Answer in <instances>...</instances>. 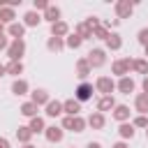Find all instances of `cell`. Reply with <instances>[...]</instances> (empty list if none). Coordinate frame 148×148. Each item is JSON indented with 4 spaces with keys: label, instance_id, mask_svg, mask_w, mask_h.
<instances>
[{
    "label": "cell",
    "instance_id": "cell-13",
    "mask_svg": "<svg viewBox=\"0 0 148 148\" xmlns=\"http://www.w3.org/2000/svg\"><path fill=\"white\" fill-rule=\"evenodd\" d=\"M113 118H116V120H120V123H125V120L130 118V109H127L125 104H118V106H116V111H113Z\"/></svg>",
    "mask_w": 148,
    "mask_h": 148
},
{
    "label": "cell",
    "instance_id": "cell-21",
    "mask_svg": "<svg viewBox=\"0 0 148 148\" xmlns=\"http://www.w3.org/2000/svg\"><path fill=\"white\" fill-rule=\"evenodd\" d=\"M116 9H118L120 16H130V14H132V5H130V2H118Z\"/></svg>",
    "mask_w": 148,
    "mask_h": 148
},
{
    "label": "cell",
    "instance_id": "cell-10",
    "mask_svg": "<svg viewBox=\"0 0 148 148\" xmlns=\"http://www.w3.org/2000/svg\"><path fill=\"white\" fill-rule=\"evenodd\" d=\"M118 90H120V92H125V95H130V92L134 90V81H132V79H127V76H123V79L118 81Z\"/></svg>",
    "mask_w": 148,
    "mask_h": 148
},
{
    "label": "cell",
    "instance_id": "cell-46",
    "mask_svg": "<svg viewBox=\"0 0 148 148\" xmlns=\"http://www.w3.org/2000/svg\"><path fill=\"white\" fill-rule=\"evenodd\" d=\"M0 37H2V25H0Z\"/></svg>",
    "mask_w": 148,
    "mask_h": 148
},
{
    "label": "cell",
    "instance_id": "cell-7",
    "mask_svg": "<svg viewBox=\"0 0 148 148\" xmlns=\"http://www.w3.org/2000/svg\"><path fill=\"white\" fill-rule=\"evenodd\" d=\"M44 134H46V139H49L51 143H58V141L62 139V130H60V127H56V125H53V127H46V130H44Z\"/></svg>",
    "mask_w": 148,
    "mask_h": 148
},
{
    "label": "cell",
    "instance_id": "cell-20",
    "mask_svg": "<svg viewBox=\"0 0 148 148\" xmlns=\"http://www.w3.org/2000/svg\"><path fill=\"white\" fill-rule=\"evenodd\" d=\"M16 136H18V141L28 143V139L32 136V132H30V127H18V130H16Z\"/></svg>",
    "mask_w": 148,
    "mask_h": 148
},
{
    "label": "cell",
    "instance_id": "cell-9",
    "mask_svg": "<svg viewBox=\"0 0 148 148\" xmlns=\"http://www.w3.org/2000/svg\"><path fill=\"white\" fill-rule=\"evenodd\" d=\"M116 106V102H113V97L111 95H104L99 102H97V111L102 113V111H109V109H113Z\"/></svg>",
    "mask_w": 148,
    "mask_h": 148
},
{
    "label": "cell",
    "instance_id": "cell-18",
    "mask_svg": "<svg viewBox=\"0 0 148 148\" xmlns=\"http://www.w3.org/2000/svg\"><path fill=\"white\" fill-rule=\"evenodd\" d=\"M51 32H53V37H60V35H67V23H62V21H58V23H53V28H51Z\"/></svg>",
    "mask_w": 148,
    "mask_h": 148
},
{
    "label": "cell",
    "instance_id": "cell-11",
    "mask_svg": "<svg viewBox=\"0 0 148 148\" xmlns=\"http://www.w3.org/2000/svg\"><path fill=\"white\" fill-rule=\"evenodd\" d=\"M32 104H37V106H39V104H49V92L42 90V88L35 90V92H32Z\"/></svg>",
    "mask_w": 148,
    "mask_h": 148
},
{
    "label": "cell",
    "instance_id": "cell-44",
    "mask_svg": "<svg viewBox=\"0 0 148 148\" xmlns=\"http://www.w3.org/2000/svg\"><path fill=\"white\" fill-rule=\"evenodd\" d=\"M5 72H7V67H2V65H0V76H2Z\"/></svg>",
    "mask_w": 148,
    "mask_h": 148
},
{
    "label": "cell",
    "instance_id": "cell-35",
    "mask_svg": "<svg viewBox=\"0 0 148 148\" xmlns=\"http://www.w3.org/2000/svg\"><path fill=\"white\" fill-rule=\"evenodd\" d=\"M139 42H141L143 46H148V28H143V30H139Z\"/></svg>",
    "mask_w": 148,
    "mask_h": 148
},
{
    "label": "cell",
    "instance_id": "cell-43",
    "mask_svg": "<svg viewBox=\"0 0 148 148\" xmlns=\"http://www.w3.org/2000/svg\"><path fill=\"white\" fill-rule=\"evenodd\" d=\"M113 148H127V146H125V143H123V141H118V143H116V146H113Z\"/></svg>",
    "mask_w": 148,
    "mask_h": 148
},
{
    "label": "cell",
    "instance_id": "cell-45",
    "mask_svg": "<svg viewBox=\"0 0 148 148\" xmlns=\"http://www.w3.org/2000/svg\"><path fill=\"white\" fill-rule=\"evenodd\" d=\"M25 148H32V146H30V143H25Z\"/></svg>",
    "mask_w": 148,
    "mask_h": 148
},
{
    "label": "cell",
    "instance_id": "cell-48",
    "mask_svg": "<svg viewBox=\"0 0 148 148\" xmlns=\"http://www.w3.org/2000/svg\"><path fill=\"white\" fill-rule=\"evenodd\" d=\"M146 134H148V130H146Z\"/></svg>",
    "mask_w": 148,
    "mask_h": 148
},
{
    "label": "cell",
    "instance_id": "cell-14",
    "mask_svg": "<svg viewBox=\"0 0 148 148\" xmlns=\"http://www.w3.org/2000/svg\"><path fill=\"white\" fill-rule=\"evenodd\" d=\"M88 125H90V127H95V130H102V127H104V116H102L99 111H97V113H92V116L88 118Z\"/></svg>",
    "mask_w": 148,
    "mask_h": 148
},
{
    "label": "cell",
    "instance_id": "cell-38",
    "mask_svg": "<svg viewBox=\"0 0 148 148\" xmlns=\"http://www.w3.org/2000/svg\"><path fill=\"white\" fill-rule=\"evenodd\" d=\"M44 7H49L44 0H35V9H44Z\"/></svg>",
    "mask_w": 148,
    "mask_h": 148
},
{
    "label": "cell",
    "instance_id": "cell-28",
    "mask_svg": "<svg viewBox=\"0 0 148 148\" xmlns=\"http://www.w3.org/2000/svg\"><path fill=\"white\" fill-rule=\"evenodd\" d=\"M106 44H109V49H120V37L118 35H109L106 37Z\"/></svg>",
    "mask_w": 148,
    "mask_h": 148
},
{
    "label": "cell",
    "instance_id": "cell-32",
    "mask_svg": "<svg viewBox=\"0 0 148 148\" xmlns=\"http://www.w3.org/2000/svg\"><path fill=\"white\" fill-rule=\"evenodd\" d=\"M62 127L74 132V116H65V118H62Z\"/></svg>",
    "mask_w": 148,
    "mask_h": 148
},
{
    "label": "cell",
    "instance_id": "cell-27",
    "mask_svg": "<svg viewBox=\"0 0 148 148\" xmlns=\"http://www.w3.org/2000/svg\"><path fill=\"white\" fill-rule=\"evenodd\" d=\"M9 32H12L16 39H21V37H23V25H18V23H12V25H9Z\"/></svg>",
    "mask_w": 148,
    "mask_h": 148
},
{
    "label": "cell",
    "instance_id": "cell-6",
    "mask_svg": "<svg viewBox=\"0 0 148 148\" xmlns=\"http://www.w3.org/2000/svg\"><path fill=\"white\" fill-rule=\"evenodd\" d=\"M130 67H132V60H130V58H125V60H118V62H113V74H118V76H125Z\"/></svg>",
    "mask_w": 148,
    "mask_h": 148
},
{
    "label": "cell",
    "instance_id": "cell-5",
    "mask_svg": "<svg viewBox=\"0 0 148 148\" xmlns=\"http://www.w3.org/2000/svg\"><path fill=\"white\" fill-rule=\"evenodd\" d=\"M62 111H65L67 116H79V111H81V102H76V99H67V102H62Z\"/></svg>",
    "mask_w": 148,
    "mask_h": 148
},
{
    "label": "cell",
    "instance_id": "cell-41",
    "mask_svg": "<svg viewBox=\"0 0 148 148\" xmlns=\"http://www.w3.org/2000/svg\"><path fill=\"white\" fill-rule=\"evenodd\" d=\"M143 92H146V95H148V76H146V79H143Z\"/></svg>",
    "mask_w": 148,
    "mask_h": 148
},
{
    "label": "cell",
    "instance_id": "cell-40",
    "mask_svg": "<svg viewBox=\"0 0 148 148\" xmlns=\"http://www.w3.org/2000/svg\"><path fill=\"white\" fill-rule=\"evenodd\" d=\"M86 148H102V146H99V143H97V141H90V143H88V146H86Z\"/></svg>",
    "mask_w": 148,
    "mask_h": 148
},
{
    "label": "cell",
    "instance_id": "cell-39",
    "mask_svg": "<svg viewBox=\"0 0 148 148\" xmlns=\"http://www.w3.org/2000/svg\"><path fill=\"white\" fill-rule=\"evenodd\" d=\"M0 148H9V141H7V139H2V136H0Z\"/></svg>",
    "mask_w": 148,
    "mask_h": 148
},
{
    "label": "cell",
    "instance_id": "cell-22",
    "mask_svg": "<svg viewBox=\"0 0 148 148\" xmlns=\"http://www.w3.org/2000/svg\"><path fill=\"white\" fill-rule=\"evenodd\" d=\"M132 67H134L139 74H148V62H146V60H132Z\"/></svg>",
    "mask_w": 148,
    "mask_h": 148
},
{
    "label": "cell",
    "instance_id": "cell-47",
    "mask_svg": "<svg viewBox=\"0 0 148 148\" xmlns=\"http://www.w3.org/2000/svg\"><path fill=\"white\" fill-rule=\"evenodd\" d=\"M146 56H148V46H146Z\"/></svg>",
    "mask_w": 148,
    "mask_h": 148
},
{
    "label": "cell",
    "instance_id": "cell-12",
    "mask_svg": "<svg viewBox=\"0 0 148 148\" xmlns=\"http://www.w3.org/2000/svg\"><path fill=\"white\" fill-rule=\"evenodd\" d=\"M62 113V104L60 102H49L46 104V116L49 118H56V116H60Z\"/></svg>",
    "mask_w": 148,
    "mask_h": 148
},
{
    "label": "cell",
    "instance_id": "cell-16",
    "mask_svg": "<svg viewBox=\"0 0 148 148\" xmlns=\"http://www.w3.org/2000/svg\"><path fill=\"white\" fill-rule=\"evenodd\" d=\"M25 90H28V83H25L23 79H18V81L12 83V92H14V95H25Z\"/></svg>",
    "mask_w": 148,
    "mask_h": 148
},
{
    "label": "cell",
    "instance_id": "cell-34",
    "mask_svg": "<svg viewBox=\"0 0 148 148\" xmlns=\"http://www.w3.org/2000/svg\"><path fill=\"white\" fill-rule=\"evenodd\" d=\"M134 125H136V127H148V118H146V116H136V118H134Z\"/></svg>",
    "mask_w": 148,
    "mask_h": 148
},
{
    "label": "cell",
    "instance_id": "cell-42",
    "mask_svg": "<svg viewBox=\"0 0 148 148\" xmlns=\"http://www.w3.org/2000/svg\"><path fill=\"white\" fill-rule=\"evenodd\" d=\"M5 46H7V39H5V37H0V49H5Z\"/></svg>",
    "mask_w": 148,
    "mask_h": 148
},
{
    "label": "cell",
    "instance_id": "cell-15",
    "mask_svg": "<svg viewBox=\"0 0 148 148\" xmlns=\"http://www.w3.org/2000/svg\"><path fill=\"white\" fill-rule=\"evenodd\" d=\"M28 127H30V132H32V134H39V132H44V130H46V127H44V120H42L39 116H35V118L30 120V125H28Z\"/></svg>",
    "mask_w": 148,
    "mask_h": 148
},
{
    "label": "cell",
    "instance_id": "cell-8",
    "mask_svg": "<svg viewBox=\"0 0 148 148\" xmlns=\"http://www.w3.org/2000/svg\"><path fill=\"white\" fill-rule=\"evenodd\" d=\"M134 106H136V111L143 116V113H148V95L146 92H141V95H136V99H134Z\"/></svg>",
    "mask_w": 148,
    "mask_h": 148
},
{
    "label": "cell",
    "instance_id": "cell-17",
    "mask_svg": "<svg viewBox=\"0 0 148 148\" xmlns=\"http://www.w3.org/2000/svg\"><path fill=\"white\" fill-rule=\"evenodd\" d=\"M118 132H120V136H123V139H132V136H134V125L123 123V125L118 127Z\"/></svg>",
    "mask_w": 148,
    "mask_h": 148
},
{
    "label": "cell",
    "instance_id": "cell-23",
    "mask_svg": "<svg viewBox=\"0 0 148 148\" xmlns=\"http://www.w3.org/2000/svg\"><path fill=\"white\" fill-rule=\"evenodd\" d=\"M58 16H60V9H58V7H46V18H49V21L58 23Z\"/></svg>",
    "mask_w": 148,
    "mask_h": 148
},
{
    "label": "cell",
    "instance_id": "cell-19",
    "mask_svg": "<svg viewBox=\"0 0 148 148\" xmlns=\"http://www.w3.org/2000/svg\"><path fill=\"white\" fill-rule=\"evenodd\" d=\"M21 113H23V116H30V118H35V113H37V104H32V102H25V104L21 106Z\"/></svg>",
    "mask_w": 148,
    "mask_h": 148
},
{
    "label": "cell",
    "instance_id": "cell-1",
    "mask_svg": "<svg viewBox=\"0 0 148 148\" xmlns=\"http://www.w3.org/2000/svg\"><path fill=\"white\" fill-rule=\"evenodd\" d=\"M23 51H25L23 39H14L12 46H9V58H12V62H18V58L23 56Z\"/></svg>",
    "mask_w": 148,
    "mask_h": 148
},
{
    "label": "cell",
    "instance_id": "cell-36",
    "mask_svg": "<svg viewBox=\"0 0 148 148\" xmlns=\"http://www.w3.org/2000/svg\"><path fill=\"white\" fill-rule=\"evenodd\" d=\"M12 18H14L12 9H2V12H0V21H12Z\"/></svg>",
    "mask_w": 148,
    "mask_h": 148
},
{
    "label": "cell",
    "instance_id": "cell-33",
    "mask_svg": "<svg viewBox=\"0 0 148 148\" xmlns=\"http://www.w3.org/2000/svg\"><path fill=\"white\" fill-rule=\"evenodd\" d=\"M83 127H86V120L79 118V116H74V132H83Z\"/></svg>",
    "mask_w": 148,
    "mask_h": 148
},
{
    "label": "cell",
    "instance_id": "cell-25",
    "mask_svg": "<svg viewBox=\"0 0 148 148\" xmlns=\"http://www.w3.org/2000/svg\"><path fill=\"white\" fill-rule=\"evenodd\" d=\"M7 72H9V74H14V76H18V74L23 72V65H21V60H18V62H9V65H7Z\"/></svg>",
    "mask_w": 148,
    "mask_h": 148
},
{
    "label": "cell",
    "instance_id": "cell-2",
    "mask_svg": "<svg viewBox=\"0 0 148 148\" xmlns=\"http://www.w3.org/2000/svg\"><path fill=\"white\" fill-rule=\"evenodd\" d=\"M88 65H90V67H99V65H104V51H102V49L90 51V53H88Z\"/></svg>",
    "mask_w": 148,
    "mask_h": 148
},
{
    "label": "cell",
    "instance_id": "cell-31",
    "mask_svg": "<svg viewBox=\"0 0 148 148\" xmlns=\"http://www.w3.org/2000/svg\"><path fill=\"white\" fill-rule=\"evenodd\" d=\"M37 23H39V16H37L35 12L25 14V25H37Z\"/></svg>",
    "mask_w": 148,
    "mask_h": 148
},
{
    "label": "cell",
    "instance_id": "cell-30",
    "mask_svg": "<svg viewBox=\"0 0 148 148\" xmlns=\"http://www.w3.org/2000/svg\"><path fill=\"white\" fill-rule=\"evenodd\" d=\"M49 49H51V51H60V49H62L60 37H51V39H49Z\"/></svg>",
    "mask_w": 148,
    "mask_h": 148
},
{
    "label": "cell",
    "instance_id": "cell-37",
    "mask_svg": "<svg viewBox=\"0 0 148 148\" xmlns=\"http://www.w3.org/2000/svg\"><path fill=\"white\" fill-rule=\"evenodd\" d=\"M95 35H97L99 39H106V37H109V32H106V28H97V30H95Z\"/></svg>",
    "mask_w": 148,
    "mask_h": 148
},
{
    "label": "cell",
    "instance_id": "cell-26",
    "mask_svg": "<svg viewBox=\"0 0 148 148\" xmlns=\"http://www.w3.org/2000/svg\"><path fill=\"white\" fill-rule=\"evenodd\" d=\"M88 74H90V65H88V60H79V76L86 79Z\"/></svg>",
    "mask_w": 148,
    "mask_h": 148
},
{
    "label": "cell",
    "instance_id": "cell-29",
    "mask_svg": "<svg viewBox=\"0 0 148 148\" xmlns=\"http://www.w3.org/2000/svg\"><path fill=\"white\" fill-rule=\"evenodd\" d=\"M81 42H83V39H81L79 35H72V37H67V46H69V49H76V46H81Z\"/></svg>",
    "mask_w": 148,
    "mask_h": 148
},
{
    "label": "cell",
    "instance_id": "cell-24",
    "mask_svg": "<svg viewBox=\"0 0 148 148\" xmlns=\"http://www.w3.org/2000/svg\"><path fill=\"white\" fill-rule=\"evenodd\" d=\"M90 35H92V28H90L88 23H81V25H79V37H81V39H88Z\"/></svg>",
    "mask_w": 148,
    "mask_h": 148
},
{
    "label": "cell",
    "instance_id": "cell-3",
    "mask_svg": "<svg viewBox=\"0 0 148 148\" xmlns=\"http://www.w3.org/2000/svg\"><path fill=\"white\" fill-rule=\"evenodd\" d=\"M92 97V86L90 83H81L79 88H76V102H86V99H90Z\"/></svg>",
    "mask_w": 148,
    "mask_h": 148
},
{
    "label": "cell",
    "instance_id": "cell-4",
    "mask_svg": "<svg viewBox=\"0 0 148 148\" xmlns=\"http://www.w3.org/2000/svg\"><path fill=\"white\" fill-rule=\"evenodd\" d=\"M116 86H113V81L109 79V76H99L97 79V90L99 92H104V95H111V90H113Z\"/></svg>",
    "mask_w": 148,
    "mask_h": 148
}]
</instances>
